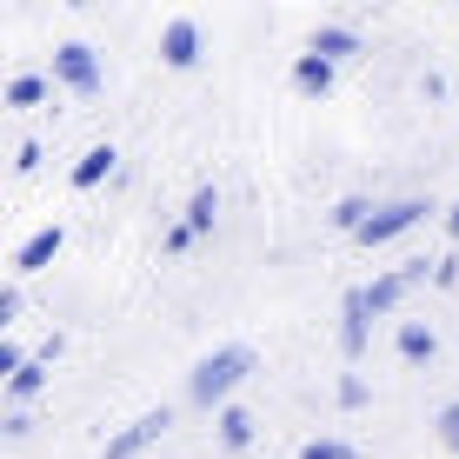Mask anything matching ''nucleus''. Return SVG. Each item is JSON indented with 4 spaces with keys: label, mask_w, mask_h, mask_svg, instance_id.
Returning a JSON list of instances; mask_svg holds the SVG:
<instances>
[{
    "label": "nucleus",
    "mask_w": 459,
    "mask_h": 459,
    "mask_svg": "<svg viewBox=\"0 0 459 459\" xmlns=\"http://www.w3.org/2000/svg\"><path fill=\"white\" fill-rule=\"evenodd\" d=\"M160 60H167V67H194V60H200V21H186V13L167 21L160 27Z\"/></svg>",
    "instance_id": "423d86ee"
},
{
    "label": "nucleus",
    "mask_w": 459,
    "mask_h": 459,
    "mask_svg": "<svg viewBox=\"0 0 459 459\" xmlns=\"http://www.w3.org/2000/svg\"><path fill=\"white\" fill-rule=\"evenodd\" d=\"M21 359H27V353H21V346H13V340H0V386H7V379H13V373H21Z\"/></svg>",
    "instance_id": "aec40b11"
},
{
    "label": "nucleus",
    "mask_w": 459,
    "mask_h": 459,
    "mask_svg": "<svg viewBox=\"0 0 459 459\" xmlns=\"http://www.w3.org/2000/svg\"><path fill=\"white\" fill-rule=\"evenodd\" d=\"M40 393H47V359H21V373L7 379L13 413H27V400H40Z\"/></svg>",
    "instance_id": "1a4fd4ad"
},
{
    "label": "nucleus",
    "mask_w": 459,
    "mask_h": 459,
    "mask_svg": "<svg viewBox=\"0 0 459 459\" xmlns=\"http://www.w3.org/2000/svg\"><path fill=\"white\" fill-rule=\"evenodd\" d=\"M54 81L74 87V93H100V54H93L87 40H67L54 54Z\"/></svg>",
    "instance_id": "20e7f679"
},
{
    "label": "nucleus",
    "mask_w": 459,
    "mask_h": 459,
    "mask_svg": "<svg viewBox=\"0 0 459 459\" xmlns=\"http://www.w3.org/2000/svg\"><path fill=\"white\" fill-rule=\"evenodd\" d=\"M114 160H120L114 147H87L81 160H74V186H100L107 173H114Z\"/></svg>",
    "instance_id": "f8f14e48"
},
{
    "label": "nucleus",
    "mask_w": 459,
    "mask_h": 459,
    "mask_svg": "<svg viewBox=\"0 0 459 459\" xmlns=\"http://www.w3.org/2000/svg\"><path fill=\"white\" fill-rule=\"evenodd\" d=\"M340 353L346 359L367 353V299H359V287L346 293V307H340Z\"/></svg>",
    "instance_id": "0eeeda50"
},
{
    "label": "nucleus",
    "mask_w": 459,
    "mask_h": 459,
    "mask_svg": "<svg viewBox=\"0 0 459 459\" xmlns=\"http://www.w3.org/2000/svg\"><path fill=\"white\" fill-rule=\"evenodd\" d=\"M433 346H439V340H433V326H420V320H406V326H400V353H406V359H433Z\"/></svg>",
    "instance_id": "2eb2a0df"
},
{
    "label": "nucleus",
    "mask_w": 459,
    "mask_h": 459,
    "mask_svg": "<svg viewBox=\"0 0 459 459\" xmlns=\"http://www.w3.org/2000/svg\"><path fill=\"white\" fill-rule=\"evenodd\" d=\"M367 213H373V207H367V200H359V194H346V200H340V207H333V213H326V220H333V227H340V233H359V227H367Z\"/></svg>",
    "instance_id": "dca6fc26"
},
{
    "label": "nucleus",
    "mask_w": 459,
    "mask_h": 459,
    "mask_svg": "<svg viewBox=\"0 0 459 459\" xmlns=\"http://www.w3.org/2000/svg\"><path fill=\"white\" fill-rule=\"evenodd\" d=\"M307 54H313V60H326V67H340V60H353V54H359V34H353V27H320V34L307 40Z\"/></svg>",
    "instance_id": "6e6552de"
},
{
    "label": "nucleus",
    "mask_w": 459,
    "mask_h": 459,
    "mask_svg": "<svg viewBox=\"0 0 459 459\" xmlns=\"http://www.w3.org/2000/svg\"><path fill=\"white\" fill-rule=\"evenodd\" d=\"M213 220H220V194H213V186H200V194H194V207H186V220H180V227H186V233H194V240H200V233H213Z\"/></svg>",
    "instance_id": "4468645a"
},
{
    "label": "nucleus",
    "mask_w": 459,
    "mask_h": 459,
    "mask_svg": "<svg viewBox=\"0 0 459 459\" xmlns=\"http://www.w3.org/2000/svg\"><path fill=\"white\" fill-rule=\"evenodd\" d=\"M453 280H459V260H453V253H446V260H433V287H453Z\"/></svg>",
    "instance_id": "5701e85b"
},
{
    "label": "nucleus",
    "mask_w": 459,
    "mask_h": 459,
    "mask_svg": "<svg viewBox=\"0 0 459 459\" xmlns=\"http://www.w3.org/2000/svg\"><path fill=\"white\" fill-rule=\"evenodd\" d=\"M167 426H173V413H167V406H153V413H140L134 426H126V433H114V439H107V459H134V453H147L153 439L167 433Z\"/></svg>",
    "instance_id": "39448f33"
},
{
    "label": "nucleus",
    "mask_w": 459,
    "mask_h": 459,
    "mask_svg": "<svg viewBox=\"0 0 459 459\" xmlns=\"http://www.w3.org/2000/svg\"><path fill=\"white\" fill-rule=\"evenodd\" d=\"M426 280H433V266H426V260H406V266H393V273H379L373 287H359V299H367V320H373V313H393L413 287H426Z\"/></svg>",
    "instance_id": "f03ea898"
},
{
    "label": "nucleus",
    "mask_w": 459,
    "mask_h": 459,
    "mask_svg": "<svg viewBox=\"0 0 459 459\" xmlns=\"http://www.w3.org/2000/svg\"><path fill=\"white\" fill-rule=\"evenodd\" d=\"M299 459H359V453L346 446V439H307V446H299Z\"/></svg>",
    "instance_id": "a211bd4d"
},
{
    "label": "nucleus",
    "mask_w": 459,
    "mask_h": 459,
    "mask_svg": "<svg viewBox=\"0 0 459 459\" xmlns=\"http://www.w3.org/2000/svg\"><path fill=\"white\" fill-rule=\"evenodd\" d=\"M40 100H47V81H40V74H21V81L7 87V107H40Z\"/></svg>",
    "instance_id": "f3484780"
},
{
    "label": "nucleus",
    "mask_w": 459,
    "mask_h": 459,
    "mask_svg": "<svg viewBox=\"0 0 459 459\" xmlns=\"http://www.w3.org/2000/svg\"><path fill=\"white\" fill-rule=\"evenodd\" d=\"M439 439H446V453H459V400L439 413Z\"/></svg>",
    "instance_id": "412c9836"
},
{
    "label": "nucleus",
    "mask_w": 459,
    "mask_h": 459,
    "mask_svg": "<svg viewBox=\"0 0 459 459\" xmlns=\"http://www.w3.org/2000/svg\"><path fill=\"white\" fill-rule=\"evenodd\" d=\"M340 406H346V413H359V406H367V379H359V373L340 379Z\"/></svg>",
    "instance_id": "6ab92c4d"
},
{
    "label": "nucleus",
    "mask_w": 459,
    "mask_h": 459,
    "mask_svg": "<svg viewBox=\"0 0 459 459\" xmlns=\"http://www.w3.org/2000/svg\"><path fill=\"white\" fill-rule=\"evenodd\" d=\"M247 373H253V346H240V340H233V346H213V353L186 373V400H194V406H227L233 386H240Z\"/></svg>",
    "instance_id": "f257e3e1"
},
{
    "label": "nucleus",
    "mask_w": 459,
    "mask_h": 459,
    "mask_svg": "<svg viewBox=\"0 0 459 459\" xmlns=\"http://www.w3.org/2000/svg\"><path fill=\"white\" fill-rule=\"evenodd\" d=\"M220 446H227V453L253 446V413H247V406H220Z\"/></svg>",
    "instance_id": "9d476101"
},
{
    "label": "nucleus",
    "mask_w": 459,
    "mask_h": 459,
    "mask_svg": "<svg viewBox=\"0 0 459 459\" xmlns=\"http://www.w3.org/2000/svg\"><path fill=\"white\" fill-rule=\"evenodd\" d=\"M446 233H453V240H459V207H446Z\"/></svg>",
    "instance_id": "b1692460"
},
{
    "label": "nucleus",
    "mask_w": 459,
    "mask_h": 459,
    "mask_svg": "<svg viewBox=\"0 0 459 459\" xmlns=\"http://www.w3.org/2000/svg\"><path fill=\"white\" fill-rule=\"evenodd\" d=\"M293 87H299V93H333V67H326V60H313V54H299V60H293Z\"/></svg>",
    "instance_id": "ddd939ff"
},
{
    "label": "nucleus",
    "mask_w": 459,
    "mask_h": 459,
    "mask_svg": "<svg viewBox=\"0 0 459 459\" xmlns=\"http://www.w3.org/2000/svg\"><path fill=\"white\" fill-rule=\"evenodd\" d=\"M420 220H426V200H393V207H373V213H367V227H359L353 240L386 247V240H400V233H413Z\"/></svg>",
    "instance_id": "7ed1b4c3"
},
{
    "label": "nucleus",
    "mask_w": 459,
    "mask_h": 459,
    "mask_svg": "<svg viewBox=\"0 0 459 459\" xmlns=\"http://www.w3.org/2000/svg\"><path fill=\"white\" fill-rule=\"evenodd\" d=\"M54 253H60V227H40L34 240H27L21 253H13V266H21V273H40V266L54 260Z\"/></svg>",
    "instance_id": "9b49d317"
},
{
    "label": "nucleus",
    "mask_w": 459,
    "mask_h": 459,
    "mask_svg": "<svg viewBox=\"0 0 459 459\" xmlns=\"http://www.w3.org/2000/svg\"><path fill=\"white\" fill-rule=\"evenodd\" d=\"M13 313H21V293H13V287H0V340H7V326H13Z\"/></svg>",
    "instance_id": "4be33fe9"
}]
</instances>
